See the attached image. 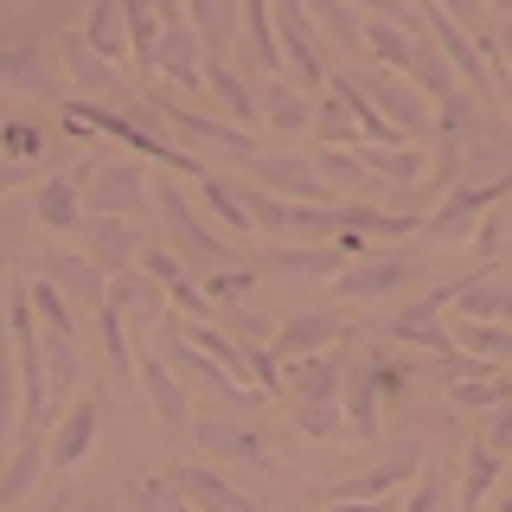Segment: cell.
<instances>
[{"label": "cell", "instance_id": "9a60e30c", "mask_svg": "<svg viewBox=\"0 0 512 512\" xmlns=\"http://www.w3.org/2000/svg\"><path fill=\"white\" fill-rule=\"evenodd\" d=\"M442 301L461 320H512V288H506V276H493V269H480V276L442 288Z\"/></svg>", "mask_w": 512, "mask_h": 512}, {"label": "cell", "instance_id": "8d00e7d4", "mask_svg": "<svg viewBox=\"0 0 512 512\" xmlns=\"http://www.w3.org/2000/svg\"><path fill=\"white\" fill-rule=\"evenodd\" d=\"M295 423L308 429L314 442H340L352 423H340V410H333V397H295Z\"/></svg>", "mask_w": 512, "mask_h": 512}, {"label": "cell", "instance_id": "d6986e66", "mask_svg": "<svg viewBox=\"0 0 512 512\" xmlns=\"http://www.w3.org/2000/svg\"><path fill=\"white\" fill-rule=\"evenodd\" d=\"M205 90H212V103H218V109H224L231 122L256 128V116H263V103L250 96V84H244V77L231 71V58H224V52H212V58H205Z\"/></svg>", "mask_w": 512, "mask_h": 512}, {"label": "cell", "instance_id": "ba28073f", "mask_svg": "<svg viewBox=\"0 0 512 512\" xmlns=\"http://www.w3.org/2000/svg\"><path fill=\"white\" fill-rule=\"evenodd\" d=\"M410 474H423V448H404V455L378 461V468L352 474V480H333V487H320V506H365V500H391L397 487H404Z\"/></svg>", "mask_w": 512, "mask_h": 512}, {"label": "cell", "instance_id": "7dc6e473", "mask_svg": "<svg viewBox=\"0 0 512 512\" xmlns=\"http://www.w3.org/2000/svg\"><path fill=\"white\" fill-rule=\"evenodd\" d=\"M487 442H493V448H512V404H500V416H493V429H487Z\"/></svg>", "mask_w": 512, "mask_h": 512}, {"label": "cell", "instance_id": "836d02e7", "mask_svg": "<svg viewBox=\"0 0 512 512\" xmlns=\"http://www.w3.org/2000/svg\"><path fill=\"white\" fill-rule=\"evenodd\" d=\"M448 391H455V410H500V404H512V384L493 378V372L448 378Z\"/></svg>", "mask_w": 512, "mask_h": 512}, {"label": "cell", "instance_id": "1f68e13d", "mask_svg": "<svg viewBox=\"0 0 512 512\" xmlns=\"http://www.w3.org/2000/svg\"><path fill=\"white\" fill-rule=\"evenodd\" d=\"M506 448H493V442H474L468 448V474H461V506H480V500H487V493H493V480H500L506 474Z\"/></svg>", "mask_w": 512, "mask_h": 512}, {"label": "cell", "instance_id": "f35d334b", "mask_svg": "<svg viewBox=\"0 0 512 512\" xmlns=\"http://www.w3.org/2000/svg\"><path fill=\"white\" fill-rule=\"evenodd\" d=\"M96 333H103V352H109V365H116V372H128V340H122V308L116 301H96Z\"/></svg>", "mask_w": 512, "mask_h": 512}, {"label": "cell", "instance_id": "d590c367", "mask_svg": "<svg viewBox=\"0 0 512 512\" xmlns=\"http://www.w3.org/2000/svg\"><path fill=\"white\" fill-rule=\"evenodd\" d=\"M301 7L314 13V26L333 32V45H346V52H365V26L346 13V0H301Z\"/></svg>", "mask_w": 512, "mask_h": 512}, {"label": "cell", "instance_id": "60d3db41", "mask_svg": "<svg viewBox=\"0 0 512 512\" xmlns=\"http://www.w3.org/2000/svg\"><path fill=\"white\" fill-rule=\"evenodd\" d=\"M26 295H32V308H39V320H45V327H77V314L64 308V288H58L52 276H45V282H32Z\"/></svg>", "mask_w": 512, "mask_h": 512}, {"label": "cell", "instance_id": "4fadbf2b", "mask_svg": "<svg viewBox=\"0 0 512 512\" xmlns=\"http://www.w3.org/2000/svg\"><path fill=\"white\" fill-rule=\"evenodd\" d=\"M346 340V314L314 308V314H288L276 327V359H301V352H327Z\"/></svg>", "mask_w": 512, "mask_h": 512}, {"label": "cell", "instance_id": "484cf974", "mask_svg": "<svg viewBox=\"0 0 512 512\" xmlns=\"http://www.w3.org/2000/svg\"><path fill=\"white\" fill-rule=\"evenodd\" d=\"M288 391H295V397H340L346 391L340 359H327V352H301V359H288Z\"/></svg>", "mask_w": 512, "mask_h": 512}, {"label": "cell", "instance_id": "52a82bcc", "mask_svg": "<svg viewBox=\"0 0 512 512\" xmlns=\"http://www.w3.org/2000/svg\"><path fill=\"white\" fill-rule=\"evenodd\" d=\"M410 276H416V256H404V250L352 256V269L333 276V295H340V301H384V295H397Z\"/></svg>", "mask_w": 512, "mask_h": 512}, {"label": "cell", "instance_id": "74e56055", "mask_svg": "<svg viewBox=\"0 0 512 512\" xmlns=\"http://www.w3.org/2000/svg\"><path fill=\"white\" fill-rule=\"evenodd\" d=\"M186 13H192V26L205 32V45L224 52V39H231V7H224V0H186Z\"/></svg>", "mask_w": 512, "mask_h": 512}, {"label": "cell", "instance_id": "7a4b0ae2", "mask_svg": "<svg viewBox=\"0 0 512 512\" xmlns=\"http://www.w3.org/2000/svg\"><path fill=\"white\" fill-rule=\"evenodd\" d=\"M148 116H160L180 141H192V148L212 154V160H237V167H244V160L256 154V141H250V128H244V122H231V116L212 122V116H199V109L173 103L167 90H154V96H148Z\"/></svg>", "mask_w": 512, "mask_h": 512}, {"label": "cell", "instance_id": "3957f363", "mask_svg": "<svg viewBox=\"0 0 512 512\" xmlns=\"http://www.w3.org/2000/svg\"><path fill=\"white\" fill-rule=\"evenodd\" d=\"M154 205H160V218H167V231L180 237V250L205 269V276H218V269H237V263H244V256H237V250L212 231V224H205V218L186 205L180 180H167V173H160V180H154Z\"/></svg>", "mask_w": 512, "mask_h": 512}, {"label": "cell", "instance_id": "bcb514c9", "mask_svg": "<svg viewBox=\"0 0 512 512\" xmlns=\"http://www.w3.org/2000/svg\"><path fill=\"white\" fill-rule=\"evenodd\" d=\"M442 7H448V13H455V20L480 39V0H442Z\"/></svg>", "mask_w": 512, "mask_h": 512}, {"label": "cell", "instance_id": "d4e9b609", "mask_svg": "<svg viewBox=\"0 0 512 512\" xmlns=\"http://www.w3.org/2000/svg\"><path fill=\"white\" fill-rule=\"evenodd\" d=\"M244 45L256 71L282 64V26H276V0H244Z\"/></svg>", "mask_w": 512, "mask_h": 512}, {"label": "cell", "instance_id": "2e32d148", "mask_svg": "<svg viewBox=\"0 0 512 512\" xmlns=\"http://www.w3.org/2000/svg\"><path fill=\"white\" fill-rule=\"evenodd\" d=\"M205 58H212V52H199V32L173 20L167 32H160L154 71H160V77H173V84H180V90H205Z\"/></svg>", "mask_w": 512, "mask_h": 512}, {"label": "cell", "instance_id": "277c9868", "mask_svg": "<svg viewBox=\"0 0 512 512\" xmlns=\"http://www.w3.org/2000/svg\"><path fill=\"white\" fill-rule=\"evenodd\" d=\"M506 192H512V180H455L442 192L436 212H423V237L429 244H468L480 231V218H487Z\"/></svg>", "mask_w": 512, "mask_h": 512}, {"label": "cell", "instance_id": "603a6c76", "mask_svg": "<svg viewBox=\"0 0 512 512\" xmlns=\"http://www.w3.org/2000/svg\"><path fill=\"white\" fill-rule=\"evenodd\" d=\"M308 96L314 90L282 84V77H276V84L263 90V122L276 128V135H308V128H314V103H308Z\"/></svg>", "mask_w": 512, "mask_h": 512}, {"label": "cell", "instance_id": "e0dca14e", "mask_svg": "<svg viewBox=\"0 0 512 512\" xmlns=\"http://www.w3.org/2000/svg\"><path fill=\"white\" fill-rule=\"evenodd\" d=\"M192 436H199V455H212V461H269L263 436L244 429V423H231V416H199Z\"/></svg>", "mask_w": 512, "mask_h": 512}, {"label": "cell", "instance_id": "4dcf8cb0", "mask_svg": "<svg viewBox=\"0 0 512 512\" xmlns=\"http://www.w3.org/2000/svg\"><path fill=\"white\" fill-rule=\"evenodd\" d=\"M269 263H276L282 269V276H340V269H346V250H327V244H288V250H269Z\"/></svg>", "mask_w": 512, "mask_h": 512}, {"label": "cell", "instance_id": "ee69618b", "mask_svg": "<svg viewBox=\"0 0 512 512\" xmlns=\"http://www.w3.org/2000/svg\"><path fill=\"white\" fill-rule=\"evenodd\" d=\"M0 148H7L13 160H32V154H39V135H32V128H7V135H0Z\"/></svg>", "mask_w": 512, "mask_h": 512}, {"label": "cell", "instance_id": "ac0fdd59", "mask_svg": "<svg viewBox=\"0 0 512 512\" xmlns=\"http://www.w3.org/2000/svg\"><path fill=\"white\" fill-rule=\"evenodd\" d=\"M32 218H39L45 231H71V224L84 218V180H77V173H45L39 192H32Z\"/></svg>", "mask_w": 512, "mask_h": 512}, {"label": "cell", "instance_id": "f546056e", "mask_svg": "<svg viewBox=\"0 0 512 512\" xmlns=\"http://www.w3.org/2000/svg\"><path fill=\"white\" fill-rule=\"evenodd\" d=\"M39 455H45V429H20V455H13V468L0 474V506L26 500L32 480H39Z\"/></svg>", "mask_w": 512, "mask_h": 512}, {"label": "cell", "instance_id": "7bdbcfd3", "mask_svg": "<svg viewBox=\"0 0 512 512\" xmlns=\"http://www.w3.org/2000/svg\"><path fill=\"white\" fill-rule=\"evenodd\" d=\"M167 500H180L173 480H135V487H128V506H167Z\"/></svg>", "mask_w": 512, "mask_h": 512}, {"label": "cell", "instance_id": "7c38bea8", "mask_svg": "<svg viewBox=\"0 0 512 512\" xmlns=\"http://www.w3.org/2000/svg\"><path fill=\"white\" fill-rule=\"evenodd\" d=\"M135 372H141V391H148V404H154L160 423H167V429H186V423H192V404H186V378L173 372V359H154V352H141Z\"/></svg>", "mask_w": 512, "mask_h": 512}, {"label": "cell", "instance_id": "5b68a950", "mask_svg": "<svg viewBox=\"0 0 512 512\" xmlns=\"http://www.w3.org/2000/svg\"><path fill=\"white\" fill-rule=\"evenodd\" d=\"M359 84L365 90H372V103L384 109V116H391L397 128H404V135L416 141V135H429V128H436L442 116H436V109H429V103H436V96H429L423 84H416V77L410 71H397V77H384V71H365L359 77Z\"/></svg>", "mask_w": 512, "mask_h": 512}, {"label": "cell", "instance_id": "f6af8a7d", "mask_svg": "<svg viewBox=\"0 0 512 512\" xmlns=\"http://www.w3.org/2000/svg\"><path fill=\"white\" fill-rule=\"evenodd\" d=\"M359 7H372V13H384V20H410V26L423 20V13H410L416 0H359Z\"/></svg>", "mask_w": 512, "mask_h": 512}, {"label": "cell", "instance_id": "b9f144b4", "mask_svg": "<svg viewBox=\"0 0 512 512\" xmlns=\"http://www.w3.org/2000/svg\"><path fill=\"white\" fill-rule=\"evenodd\" d=\"M13 397H20V365L0 359V448H7V436H13Z\"/></svg>", "mask_w": 512, "mask_h": 512}, {"label": "cell", "instance_id": "5bb4252c", "mask_svg": "<svg viewBox=\"0 0 512 512\" xmlns=\"http://www.w3.org/2000/svg\"><path fill=\"white\" fill-rule=\"evenodd\" d=\"M141 224L135 218H116V212H96L90 218V256H96V269L103 276H116V269H128V263H141Z\"/></svg>", "mask_w": 512, "mask_h": 512}, {"label": "cell", "instance_id": "83f0119b", "mask_svg": "<svg viewBox=\"0 0 512 512\" xmlns=\"http://www.w3.org/2000/svg\"><path fill=\"white\" fill-rule=\"evenodd\" d=\"M52 282L64 288V295H77L90 314H96V301L109 295V276L96 269V256H52Z\"/></svg>", "mask_w": 512, "mask_h": 512}, {"label": "cell", "instance_id": "e575fe53", "mask_svg": "<svg viewBox=\"0 0 512 512\" xmlns=\"http://www.w3.org/2000/svg\"><path fill=\"white\" fill-rule=\"evenodd\" d=\"M461 346L480 352V359H493V365H512V320H468V327H461Z\"/></svg>", "mask_w": 512, "mask_h": 512}, {"label": "cell", "instance_id": "c3c4849f", "mask_svg": "<svg viewBox=\"0 0 512 512\" xmlns=\"http://www.w3.org/2000/svg\"><path fill=\"white\" fill-rule=\"evenodd\" d=\"M480 45H487L493 58H506V71H512V20H506L500 32H493V39H480Z\"/></svg>", "mask_w": 512, "mask_h": 512}, {"label": "cell", "instance_id": "d6a6232c", "mask_svg": "<svg viewBox=\"0 0 512 512\" xmlns=\"http://www.w3.org/2000/svg\"><path fill=\"white\" fill-rule=\"evenodd\" d=\"M58 52H64V64H71V77H77L84 90H96V96H109V90H116V77H109V58L96 52L90 39H64Z\"/></svg>", "mask_w": 512, "mask_h": 512}, {"label": "cell", "instance_id": "ffe728a7", "mask_svg": "<svg viewBox=\"0 0 512 512\" xmlns=\"http://www.w3.org/2000/svg\"><path fill=\"white\" fill-rule=\"evenodd\" d=\"M84 39L103 58H135V45H128V0H90L84 7Z\"/></svg>", "mask_w": 512, "mask_h": 512}, {"label": "cell", "instance_id": "681fc988", "mask_svg": "<svg viewBox=\"0 0 512 512\" xmlns=\"http://www.w3.org/2000/svg\"><path fill=\"white\" fill-rule=\"evenodd\" d=\"M500 84H506V109H512V71H506V77H500Z\"/></svg>", "mask_w": 512, "mask_h": 512}, {"label": "cell", "instance_id": "8992f818", "mask_svg": "<svg viewBox=\"0 0 512 512\" xmlns=\"http://www.w3.org/2000/svg\"><path fill=\"white\" fill-rule=\"evenodd\" d=\"M148 199H154V180L135 167V160H109V167L84 173V205L90 212L135 218V212H148Z\"/></svg>", "mask_w": 512, "mask_h": 512}, {"label": "cell", "instance_id": "6da1fadb", "mask_svg": "<svg viewBox=\"0 0 512 512\" xmlns=\"http://www.w3.org/2000/svg\"><path fill=\"white\" fill-rule=\"evenodd\" d=\"M64 122L71 128H96V135H109V141H122L128 154H148V160H160V167H173L180 180H199V160H186L173 141H160L148 122H135V116H116V109H103V103H90V96H71L64 103Z\"/></svg>", "mask_w": 512, "mask_h": 512}, {"label": "cell", "instance_id": "f1b7e54d", "mask_svg": "<svg viewBox=\"0 0 512 512\" xmlns=\"http://www.w3.org/2000/svg\"><path fill=\"white\" fill-rule=\"evenodd\" d=\"M199 199L212 205V218L224 224V231H256V218H250V205H244V192H237L231 180H218V173H199Z\"/></svg>", "mask_w": 512, "mask_h": 512}, {"label": "cell", "instance_id": "4316f807", "mask_svg": "<svg viewBox=\"0 0 512 512\" xmlns=\"http://www.w3.org/2000/svg\"><path fill=\"white\" fill-rule=\"evenodd\" d=\"M45 365H52L45 397H52V404H64V397L77 391V327H45Z\"/></svg>", "mask_w": 512, "mask_h": 512}, {"label": "cell", "instance_id": "44dd1931", "mask_svg": "<svg viewBox=\"0 0 512 512\" xmlns=\"http://www.w3.org/2000/svg\"><path fill=\"white\" fill-rule=\"evenodd\" d=\"M96 397H77L71 410H64V423H58V436H52V468H77V461L90 455V442H96Z\"/></svg>", "mask_w": 512, "mask_h": 512}, {"label": "cell", "instance_id": "30bf717a", "mask_svg": "<svg viewBox=\"0 0 512 512\" xmlns=\"http://www.w3.org/2000/svg\"><path fill=\"white\" fill-rule=\"evenodd\" d=\"M244 173H250V180H263L269 192H288V199L333 205V180H327L320 167H301L295 154H263V148H256V154L244 160Z\"/></svg>", "mask_w": 512, "mask_h": 512}, {"label": "cell", "instance_id": "f907efd6", "mask_svg": "<svg viewBox=\"0 0 512 512\" xmlns=\"http://www.w3.org/2000/svg\"><path fill=\"white\" fill-rule=\"evenodd\" d=\"M487 7H506V13H512V0H487Z\"/></svg>", "mask_w": 512, "mask_h": 512}, {"label": "cell", "instance_id": "cb8c5ba5", "mask_svg": "<svg viewBox=\"0 0 512 512\" xmlns=\"http://www.w3.org/2000/svg\"><path fill=\"white\" fill-rule=\"evenodd\" d=\"M378 391H384L378 359H359V365L346 372V416H352V436H378Z\"/></svg>", "mask_w": 512, "mask_h": 512}, {"label": "cell", "instance_id": "ab89813d", "mask_svg": "<svg viewBox=\"0 0 512 512\" xmlns=\"http://www.w3.org/2000/svg\"><path fill=\"white\" fill-rule=\"evenodd\" d=\"M506 237H512V218H506V199H500V205H493L487 218H480V231L468 237V244H474V256H480V263H493V256H500V244H506Z\"/></svg>", "mask_w": 512, "mask_h": 512}, {"label": "cell", "instance_id": "9c48e42d", "mask_svg": "<svg viewBox=\"0 0 512 512\" xmlns=\"http://www.w3.org/2000/svg\"><path fill=\"white\" fill-rule=\"evenodd\" d=\"M0 84L20 96H45V84H52V58H45V39L32 26L0 32Z\"/></svg>", "mask_w": 512, "mask_h": 512}, {"label": "cell", "instance_id": "8fae6325", "mask_svg": "<svg viewBox=\"0 0 512 512\" xmlns=\"http://www.w3.org/2000/svg\"><path fill=\"white\" fill-rule=\"evenodd\" d=\"M384 333H391L397 346H423V352H436V359H448V352H455V333H442V295L397 308L391 320H384Z\"/></svg>", "mask_w": 512, "mask_h": 512}, {"label": "cell", "instance_id": "7402d4cb", "mask_svg": "<svg viewBox=\"0 0 512 512\" xmlns=\"http://www.w3.org/2000/svg\"><path fill=\"white\" fill-rule=\"evenodd\" d=\"M173 487H180V500H192V506H218V512H244L250 506V493L231 487L218 468H173Z\"/></svg>", "mask_w": 512, "mask_h": 512}]
</instances>
